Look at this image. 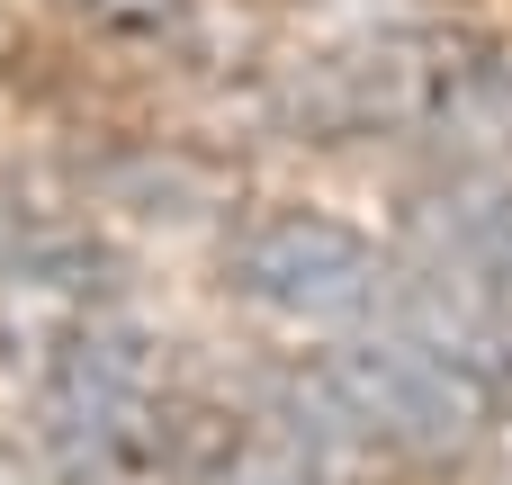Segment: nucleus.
<instances>
[{"label":"nucleus","instance_id":"obj_5","mask_svg":"<svg viewBox=\"0 0 512 485\" xmlns=\"http://www.w3.org/2000/svg\"><path fill=\"white\" fill-rule=\"evenodd\" d=\"M0 297H63V306H126L135 261L72 189H36L0 171Z\"/></svg>","mask_w":512,"mask_h":485},{"label":"nucleus","instance_id":"obj_6","mask_svg":"<svg viewBox=\"0 0 512 485\" xmlns=\"http://www.w3.org/2000/svg\"><path fill=\"white\" fill-rule=\"evenodd\" d=\"M36 9L135 72H207V54H216L207 0H36Z\"/></svg>","mask_w":512,"mask_h":485},{"label":"nucleus","instance_id":"obj_1","mask_svg":"<svg viewBox=\"0 0 512 485\" xmlns=\"http://www.w3.org/2000/svg\"><path fill=\"white\" fill-rule=\"evenodd\" d=\"M216 288L279 333H369L405 288V252L315 198H261L225 216Z\"/></svg>","mask_w":512,"mask_h":485},{"label":"nucleus","instance_id":"obj_2","mask_svg":"<svg viewBox=\"0 0 512 485\" xmlns=\"http://www.w3.org/2000/svg\"><path fill=\"white\" fill-rule=\"evenodd\" d=\"M297 396L324 414L333 441H369L405 468H459L486 432H495V405L486 387L432 351L423 333L405 324H369V333H333V351H315L306 369H288Z\"/></svg>","mask_w":512,"mask_h":485},{"label":"nucleus","instance_id":"obj_3","mask_svg":"<svg viewBox=\"0 0 512 485\" xmlns=\"http://www.w3.org/2000/svg\"><path fill=\"white\" fill-rule=\"evenodd\" d=\"M54 189H72L90 216H126V225H216L234 216V180L216 153H198L189 135H153V126H90L63 135L54 153Z\"/></svg>","mask_w":512,"mask_h":485},{"label":"nucleus","instance_id":"obj_4","mask_svg":"<svg viewBox=\"0 0 512 485\" xmlns=\"http://www.w3.org/2000/svg\"><path fill=\"white\" fill-rule=\"evenodd\" d=\"M396 252L459 297L512 306V171L504 162H414L396 189Z\"/></svg>","mask_w":512,"mask_h":485}]
</instances>
